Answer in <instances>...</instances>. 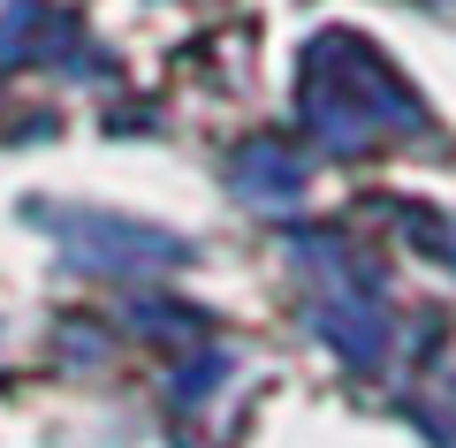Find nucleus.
Returning <instances> with one entry per match:
<instances>
[{"instance_id":"1","label":"nucleus","mask_w":456,"mask_h":448,"mask_svg":"<svg viewBox=\"0 0 456 448\" xmlns=\"http://www.w3.org/2000/svg\"><path fill=\"white\" fill-rule=\"evenodd\" d=\"M305 107L327 152H358L380 129H411L419 107L411 92H395V77L380 69V53H365L358 38H320L305 69Z\"/></svg>"},{"instance_id":"2","label":"nucleus","mask_w":456,"mask_h":448,"mask_svg":"<svg viewBox=\"0 0 456 448\" xmlns=\"http://www.w3.org/2000/svg\"><path fill=\"white\" fill-rule=\"evenodd\" d=\"M61 228V251L92 273H145V266H183L191 243L160 236L145 221H122V213H46Z\"/></svg>"},{"instance_id":"3","label":"nucleus","mask_w":456,"mask_h":448,"mask_svg":"<svg viewBox=\"0 0 456 448\" xmlns=\"http://www.w3.org/2000/svg\"><path fill=\"white\" fill-rule=\"evenodd\" d=\"M312 327L335 342L350 365H380V297L373 289H327L320 305H312Z\"/></svg>"},{"instance_id":"4","label":"nucleus","mask_w":456,"mask_h":448,"mask_svg":"<svg viewBox=\"0 0 456 448\" xmlns=\"http://www.w3.org/2000/svg\"><path fill=\"white\" fill-rule=\"evenodd\" d=\"M228 175H236V198H251V206H297V198H305V160H297L289 144H274V137L244 144V152L228 160Z\"/></svg>"},{"instance_id":"5","label":"nucleus","mask_w":456,"mask_h":448,"mask_svg":"<svg viewBox=\"0 0 456 448\" xmlns=\"http://www.w3.org/2000/svg\"><path fill=\"white\" fill-rule=\"evenodd\" d=\"M130 320L145 327V335H198V312H167V305H130Z\"/></svg>"}]
</instances>
